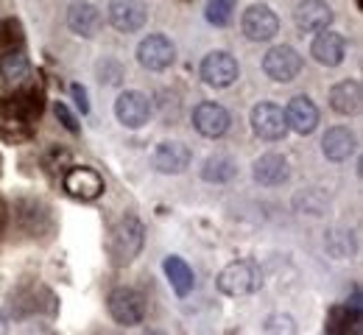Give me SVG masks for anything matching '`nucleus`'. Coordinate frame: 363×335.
I'll return each instance as SVG.
<instances>
[{"mask_svg": "<svg viewBox=\"0 0 363 335\" xmlns=\"http://www.w3.org/2000/svg\"><path fill=\"white\" fill-rule=\"evenodd\" d=\"M240 31L246 40L252 42H272L274 37L279 34V14L274 11L269 3L257 0V3H249L243 11H240Z\"/></svg>", "mask_w": 363, "mask_h": 335, "instance_id": "6", "label": "nucleus"}, {"mask_svg": "<svg viewBox=\"0 0 363 335\" xmlns=\"http://www.w3.org/2000/svg\"><path fill=\"white\" fill-rule=\"evenodd\" d=\"M193 162V148L182 140H162L151 151V168L162 176H179Z\"/></svg>", "mask_w": 363, "mask_h": 335, "instance_id": "14", "label": "nucleus"}, {"mask_svg": "<svg viewBox=\"0 0 363 335\" xmlns=\"http://www.w3.org/2000/svg\"><path fill=\"white\" fill-rule=\"evenodd\" d=\"M327 106L341 115V118H355L361 115L363 106V90L358 79H341L330 87V96H327Z\"/></svg>", "mask_w": 363, "mask_h": 335, "instance_id": "23", "label": "nucleus"}, {"mask_svg": "<svg viewBox=\"0 0 363 335\" xmlns=\"http://www.w3.org/2000/svg\"><path fill=\"white\" fill-rule=\"evenodd\" d=\"M324 251L333 260H350L358 251V235L350 227H330L324 232Z\"/></svg>", "mask_w": 363, "mask_h": 335, "instance_id": "25", "label": "nucleus"}, {"mask_svg": "<svg viewBox=\"0 0 363 335\" xmlns=\"http://www.w3.org/2000/svg\"><path fill=\"white\" fill-rule=\"evenodd\" d=\"M95 79H98V84L106 87V90H121V87H123V79H126V67H123V62L115 59V56H101V59L95 62Z\"/></svg>", "mask_w": 363, "mask_h": 335, "instance_id": "28", "label": "nucleus"}, {"mask_svg": "<svg viewBox=\"0 0 363 335\" xmlns=\"http://www.w3.org/2000/svg\"><path fill=\"white\" fill-rule=\"evenodd\" d=\"M190 123L204 140H224L232 129V115L218 101H199L190 112Z\"/></svg>", "mask_w": 363, "mask_h": 335, "instance_id": "9", "label": "nucleus"}, {"mask_svg": "<svg viewBox=\"0 0 363 335\" xmlns=\"http://www.w3.org/2000/svg\"><path fill=\"white\" fill-rule=\"evenodd\" d=\"M282 109H285L288 132H294L299 137H311L321 123V109L311 96H294Z\"/></svg>", "mask_w": 363, "mask_h": 335, "instance_id": "17", "label": "nucleus"}, {"mask_svg": "<svg viewBox=\"0 0 363 335\" xmlns=\"http://www.w3.org/2000/svg\"><path fill=\"white\" fill-rule=\"evenodd\" d=\"M294 210L299 215H311V218H321L330 212V193L321 188H305L294 195Z\"/></svg>", "mask_w": 363, "mask_h": 335, "instance_id": "27", "label": "nucleus"}, {"mask_svg": "<svg viewBox=\"0 0 363 335\" xmlns=\"http://www.w3.org/2000/svg\"><path fill=\"white\" fill-rule=\"evenodd\" d=\"M305 59L294 45H272L263 53V73L272 79L274 84H291L302 76Z\"/></svg>", "mask_w": 363, "mask_h": 335, "instance_id": "10", "label": "nucleus"}, {"mask_svg": "<svg viewBox=\"0 0 363 335\" xmlns=\"http://www.w3.org/2000/svg\"><path fill=\"white\" fill-rule=\"evenodd\" d=\"M0 79L9 84V87H17V84H26L31 79V59L26 48L23 50H9L0 56Z\"/></svg>", "mask_w": 363, "mask_h": 335, "instance_id": "26", "label": "nucleus"}, {"mask_svg": "<svg viewBox=\"0 0 363 335\" xmlns=\"http://www.w3.org/2000/svg\"><path fill=\"white\" fill-rule=\"evenodd\" d=\"M3 221H6V204L0 201V224H3Z\"/></svg>", "mask_w": 363, "mask_h": 335, "instance_id": "38", "label": "nucleus"}, {"mask_svg": "<svg viewBox=\"0 0 363 335\" xmlns=\"http://www.w3.org/2000/svg\"><path fill=\"white\" fill-rule=\"evenodd\" d=\"M350 53V42L344 34H338L335 28H324L313 34V42H311V56L316 59L321 67H341L344 59Z\"/></svg>", "mask_w": 363, "mask_h": 335, "instance_id": "19", "label": "nucleus"}, {"mask_svg": "<svg viewBox=\"0 0 363 335\" xmlns=\"http://www.w3.org/2000/svg\"><path fill=\"white\" fill-rule=\"evenodd\" d=\"M143 335H168V333H162V330H157V327H148V330H143Z\"/></svg>", "mask_w": 363, "mask_h": 335, "instance_id": "37", "label": "nucleus"}, {"mask_svg": "<svg viewBox=\"0 0 363 335\" xmlns=\"http://www.w3.org/2000/svg\"><path fill=\"white\" fill-rule=\"evenodd\" d=\"M106 23L118 34H137L148 23V3L145 0H109Z\"/></svg>", "mask_w": 363, "mask_h": 335, "instance_id": "13", "label": "nucleus"}, {"mask_svg": "<svg viewBox=\"0 0 363 335\" xmlns=\"http://www.w3.org/2000/svg\"><path fill=\"white\" fill-rule=\"evenodd\" d=\"M70 96H73V103H76V115L87 118V115L92 112V101H90L87 87H84V84H79V81H73V84H70Z\"/></svg>", "mask_w": 363, "mask_h": 335, "instance_id": "34", "label": "nucleus"}, {"mask_svg": "<svg viewBox=\"0 0 363 335\" xmlns=\"http://www.w3.org/2000/svg\"><path fill=\"white\" fill-rule=\"evenodd\" d=\"M65 25L79 40H95L104 31V14L90 0H73L65 14Z\"/></svg>", "mask_w": 363, "mask_h": 335, "instance_id": "15", "label": "nucleus"}, {"mask_svg": "<svg viewBox=\"0 0 363 335\" xmlns=\"http://www.w3.org/2000/svg\"><path fill=\"white\" fill-rule=\"evenodd\" d=\"M0 335H9V316L0 310Z\"/></svg>", "mask_w": 363, "mask_h": 335, "instance_id": "36", "label": "nucleus"}, {"mask_svg": "<svg viewBox=\"0 0 363 335\" xmlns=\"http://www.w3.org/2000/svg\"><path fill=\"white\" fill-rule=\"evenodd\" d=\"M347 310H350V313H352V316H355V319L361 322V316H363V305H361V288H358V285L352 288V296L347 299Z\"/></svg>", "mask_w": 363, "mask_h": 335, "instance_id": "35", "label": "nucleus"}, {"mask_svg": "<svg viewBox=\"0 0 363 335\" xmlns=\"http://www.w3.org/2000/svg\"><path fill=\"white\" fill-rule=\"evenodd\" d=\"M199 79L213 90H227L240 79V62L229 50H210L199 62Z\"/></svg>", "mask_w": 363, "mask_h": 335, "instance_id": "5", "label": "nucleus"}, {"mask_svg": "<svg viewBox=\"0 0 363 335\" xmlns=\"http://www.w3.org/2000/svg\"><path fill=\"white\" fill-rule=\"evenodd\" d=\"M53 115H56V120H59L70 135H79V132H82V120H79V115H76L67 103H53Z\"/></svg>", "mask_w": 363, "mask_h": 335, "instance_id": "33", "label": "nucleus"}, {"mask_svg": "<svg viewBox=\"0 0 363 335\" xmlns=\"http://www.w3.org/2000/svg\"><path fill=\"white\" fill-rule=\"evenodd\" d=\"M135 59L145 73H168L177 64L179 50H177V42L168 34L154 31V34H148L137 42Z\"/></svg>", "mask_w": 363, "mask_h": 335, "instance_id": "3", "label": "nucleus"}, {"mask_svg": "<svg viewBox=\"0 0 363 335\" xmlns=\"http://www.w3.org/2000/svg\"><path fill=\"white\" fill-rule=\"evenodd\" d=\"M62 188L76 201H98L106 191V182L90 165H76L62 176Z\"/></svg>", "mask_w": 363, "mask_h": 335, "instance_id": "16", "label": "nucleus"}, {"mask_svg": "<svg viewBox=\"0 0 363 335\" xmlns=\"http://www.w3.org/2000/svg\"><path fill=\"white\" fill-rule=\"evenodd\" d=\"M263 333L266 335H299V324H296V319H294L291 313L277 310V313H272V316L263 322Z\"/></svg>", "mask_w": 363, "mask_h": 335, "instance_id": "32", "label": "nucleus"}, {"mask_svg": "<svg viewBox=\"0 0 363 335\" xmlns=\"http://www.w3.org/2000/svg\"><path fill=\"white\" fill-rule=\"evenodd\" d=\"M358 319L347 310V305H333L324 319V333L327 335H358Z\"/></svg>", "mask_w": 363, "mask_h": 335, "instance_id": "29", "label": "nucleus"}, {"mask_svg": "<svg viewBox=\"0 0 363 335\" xmlns=\"http://www.w3.org/2000/svg\"><path fill=\"white\" fill-rule=\"evenodd\" d=\"M143 246H145V224L140 221V215H135V212H123L115 221L112 232H109V246H106L109 257L115 263L126 266V263H132V260L140 257Z\"/></svg>", "mask_w": 363, "mask_h": 335, "instance_id": "2", "label": "nucleus"}, {"mask_svg": "<svg viewBox=\"0 0 363 335\" xmlns=\"http://www.w3.org/2000/svg\"><path fill=\"white\" fill-rule=\"evenodd\" d=\"M260 285V268H257V263L255 260H249V257H240V260H232L227 263L221 271H218V277H216V288L229 296V299H240V296H249V293H255Z\"/></svg>", "mask_w": 363, "mask_h": 335, "instance_id": "4", "label": "nucleus"}, {"mask_svg": "<svg viewBox=\"0 0 363 335\" xmlns=\"http://www.w3.org/2000/svg\"><path fill=\"white\" fill-rule=\"evenodd\" d=\"M115 120L123 126V129H143L151 123L154 118V101L140 93V90H123L115 98Z\"/></svg>", "mask_w": 363, "mask_h": 335, "instance_id": "11", "label": "nucleus"}, {"mask_svg": "<svg viewBox=\"0 0 363 335\" xmlns=\"http://www.w3.org/2000/svg\"><path fill=\"white\" fill-rule=\"evenodd\" d=\"M26 45V34H23V25L20 20H3L0 23V48L6 50H23Z\"/></svg>", "mask_w": 363, "mask_h": 335, "instance_id": "31", "label": "nucleus"}, {"mask_svg": "<svg viewBox=\"0 0 363 335\" xmlns=\"http://www.w3.org/2000/svg\"><path fill=\"white\" fill-rule=\"evenodd\" d=\"M358 151V135L350 129V126H330L324 135H321V154L327 162L333 165H341V162H350Z\"/></svg>", "mask_w": 363, "mask_h": 335, "instance_id": "20", "label": "nucleus"}, {"mask_svg": "<svg viewBox=\"0 0 363 335\" xmlns=\"http://www.w3.org/2000/svg\"><path fill=\"white\" fill-rule=\"evenodd\" d=\"M291 176H294V165H291V159L285 157V154H279V151H266V154H260L255 162H252V179L260 185V188H282V185H288L291 182Z\"/></svg>", "mask_w": 363, "mask_h": 335, "instance_id": "12", "label": "nucleus"}, {"mask_svg": "<svg viewBox=\"0 0 363 335\" xmlns=\"http://www.w3.org/2000/svg\"><path fill=\"white\" fill-rule=\"evenodd\" d=\"M335 11L327 0H299L294 6V28L299 34H318L324 28H333Z\"/></svg>", "mask_w": 363, "mask_h": 335, "instance_id": "18", "label": "nucleus"}, {"mask_svg": "<svg viewBox=\"0 0 363 335\" xmlns=\"http://www.w3.org/2000/svg\"><path fill=\"white\" fill-rule=\"evenodd\" d=\"M20 227H23V232L26 235H31V238H50L53 235V229H56V221H53V212H50V207H48L43 198H26L23 204H20Z\"/></svg>", "mask_w": 363, "mask_h": 335, "instance_id": "21", "label": "nucleus"}, {"mask_svg": "<svg viewBox=\"0 0 363 335\" xmlns=\"http://www.w3.org/2000/svg\"><path fill=\"white\" fill-rule=\"evenodd\" d=\"M106 310H109V319L121 327H140L145 322V299L132 285L112 288L106 299Z\"/></svg>", "mask_w": 363, "mask_h": 335, "instance_id": "8", "label": "nucleus"}, {"mask_svg": "<svg viewBox=\"0 0 363 335\" xmlns=\"http://www.w3.org/2000/svg\"><path fill=\"white\" fill-rule=\"evenodd\" d=\"M162 271H165V280H168L171 290H174L179 299H187V296L193 293V288H196V274H193V268H190V263H187L184 257L168 254V257L162 260Z\"/></svg>", "mask_w": 363, "mask_h": 335, "instance_id": "24", "label": "nucleus"}, {"mask_svg": "<svg viewBox=\"0 0 363 335\" xmlns=\"http://www.w3.org/2000/svg\"><path fill=\"white\" fill-rule=\"evenodd\" d=\"M232 14H235V3L232 0H210L204 6V20L213 28H229L232 25Z\"/></svg>", "mask_w": 363, "mask_h": 335, "instance_id": "30", "label": "nucleus"}, {"mask_svg": "<svg viewBox=\"0 0 363 335\" xmlns=\"http://www.w3.org/2000/svg\"><path fill=\"white\" fill-rule=\"evenodd\" d=\"M238 174H240V165H238V159L229 151H213V154H207L204 162H201V171H199L201 182L216 185V188L232 185L238 179Z\"/></svg>", "mask_w": 363, "mask_h": 335, "instance_id": "22", "label": "nucleus"}, {"mask_svg": "<svg viewBox=\"0 0 363 335\" xmlns=\"http://www.w3.org/2000/svg\"><path fill=\"white\" fill-rule=\"evenodd\" d=\"M249 126H252L255 137L263 143H279L288 137L285 109L277 101H257L249 112Z\"/></svg>", "mask_w": 363, "mask_h": 335, "instance_id": "7", "label": "nucleus"}, {"mask_svg": "<svg viewBox=\"0 0 363 335\" xmlns=\"http://www.w3.org/2000/svg\"><path fill=\"white\" fill-rule=\"evenodd\" d=\"M45 106L43 87L37 81H26L11 87L0 98V137L9 143H26L31 137L34 120H40Z\"/></svg>", "mask_w": 363, "mask_h": 335, "instance_id": "1", "label": "nucleus"}]
</instances>
